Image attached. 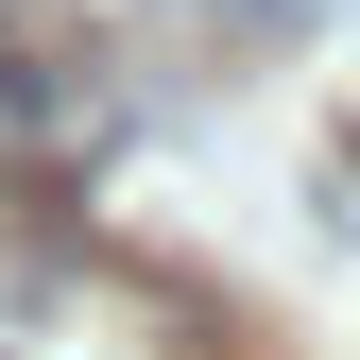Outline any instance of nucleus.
<instances>
[{"label": "nucleus", "instance_id": "obj_1", "mask_svg": "<svg viewBox=\"0 0 360 360\" xmlns=\"http://www.w3.org/2000/svg\"><path fill=\"white\" fill-rule=\"evenodd\" d=\"M189 18H223V34H292V18H343V0H189Z\"/></svg>", "mask_w": 360, "mask_h": 360}]
</instances>
